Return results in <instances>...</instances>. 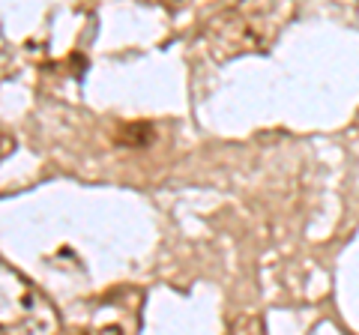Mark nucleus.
<instances>
[{
    "mask_svg": "<svg viewBox=\"0 0 359 335\" xmlns=\"http://www.w3.org/2000/svg\"><path fill=\"white\" fill-rule=\"evenodd\" d=\"M13 147H15V141L9 138V135H4V132H0V159H6V156L13 153Z\"/></svg>",
    "mask_w": 359,
    "mask_h": 335,
    "instance_id": "nucleus-3",
    "label": "nucleus"
},
{
    "mask_svg": "<svg viewBox=\"0 0 359 335\" xmlns=\"http://www.w3.org/2000/svg\"><path fill=\"white\" fill-rule=\"evenodd\" d=\"M233 329H237V332H243V329H255V332H261L264 327H261V320H257V317H240V320H233Z\"/></svg>",
    "mask_w": 359,
    "mask_h": 335,
    "instance_id": "nucleus-2",
    "label": "nucleus"
},
{
    "mask_svg": "<svg viewBox=\"0 0 359 335\" xmlns=\"http://www.w3.org/2000/svg\"><path fill=\"white\" fill-rule=\"evenodd\" d=\"M207 42H210V51L216 54L219 60L237 57V54L255 51L261 46L252 18H245L240 9H228V13H222L219 18H212V25L207 27Z\"/></svg>",
    "mask_w": 359,
    "mask_h": 335,
    "instance_id": "nucleus-1",
    "label": "nucleus"
}]
</instances>
